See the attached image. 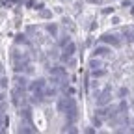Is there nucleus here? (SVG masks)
Listing matches in <instances>:
<instances>
[{
    "label": "nucleus",
    "mask_w": 134,
    "mask_h": 134,
    "mask_svg": "<svg viewBox=\"0 0 134 134\" xmlns=\"http://www.w3.org/2000/svg\"><path fill=\"white\" fill-rule=\"evenodd\" d=\"M65 110H67V117H69V121H75L76 119V103H75V99H67Z\"/></svg>",
    "instance_id": "obj_1"
},
{
    "label": "nucleus",
    "mask_w": 134,
    "mask_h": 134,
    "mask_svg": "<svg viewBox=\"0 0 134 134\" xmlns=\"http://www.w3.org/2000/svg\"><path fill=\"white\" fill-rule=\"evenodd\" d=\"M11 100H13V104L15 106H21V97H24V90L23 88H15L13 91H11Z\"/></svg>",
    "instance_id": "obj_2"
},
{
    "label": "nucleus",
    "mask_w": 134,
    "mask_h": 134,
    "mask_svg": "<svg viewBox=\"0 0 134 134\" xmlns=\"http://www.w3.org/2000/svg\"><path fill=\"white\" fill-rule=\"evenodd\" d=\"M41 90H45V80H43V78H39V80H36V82L30 84V91H32V93H34V91H41Z\"/></svg>",
    "instance_id": "obj_3"
},
{
    "label": "nucleus",
    "mask_w": 134,
    "mask_h": 134,
    "mask_svg": "<svg viewBox=\"0 0 134 134\" xmlns=\"http://www.w3.org/2000/svg\"><path fill=\"white\" fill-rule=\"evenodd\" d=\"M97 103H99V106H104V104H108V103H110V90H104V93L99 97V100H97Z\"/></svg>",
    "instance_id": "obj_4"
},
{
    "label": "nucleus",
    "mask_w": 134,
    "mask_h": 134,
    "mask_svg": "<svg viewBox=\"0 0 134 134\" xmlns=\"http://www.w3.org/2000/svg\"><path fill=\"white\" fill-rule=\"evenodd\" d=\"M8 123H9V119H8V115H6V114H0V132H4V130H6Z\"/></svg>",
    "instance_id": "obj_5"
},
{
    "label": "nucleus",
    "mask_w": 134,
    "mask_h": 134,
    "mask_svg": "<svg viewBox=\"0 0 134 134\" xmlns=\"http://www.w3.org/2000/svg\"><path fill=\"white\" fill-rule=\"evenodd\" d=\"M110 52V48H106V47H97L95 48V56H106Z\"/></svg>",
    "instance_id": "obj_6"
},
{
    "label": "nucleus",
    "mask_w": 134,
    "mask_h": 134,
    "mask_svg": "<svg viewBox=\"0 0 134 134\" xmlns=\"http://www.w3.org/2000/svg\"><path fill=\"white\" fill-rule=\"evenodd\" d=\"M103 41L106 43H112V45H119V39H117V36H104Z\"/></svg>",
    "instance_id": "obj_7"
},
{
    "label": "nucleus",
    "mask_w": 134,
    "mask_h": 134,
    "mask_svg": "<svg viewBox=\"0 0 134 134\" xmlns=\"http://www.w3.org/2000/svg\"><path fill=\"white\" fill-rule=\"evenodd\" d=\"M17 86L24 90V88H26V78H24V76H23V78H21V76H17Z\"/></svg>",
    "instance_id": "obj_8"
},
{
    "label": "nucleus",
    "mask_w": 134,
    "mask_h": 134,
    "mask_svg": "<svg viewBox=\"0 0 134 134\" xmlns=\"http://www.w3.org/2000/svg\"><path fill=\"white\" fill-rule=\"evenodd\" d=\"M52 75H60V76H65V71L62 69V67H54V69H52Z\"/></svg>",
    "instance_id": "obj_9"
},
{
    "label": "nucleus",
    "mask_w": 134,
    "mask_h": 134,
    "mask_svg": "<svg viewBox=\"0 0 134 134\" xmlns=\"http://www.w3.org/2000/svg\"><path fill=\"white\" fill-rule=\"evenodd\" d=\"M65 52H67L65 56H71V54L75 52V45H73V43H69V47H67V48H65Z\"/></svg>",
    "instance_id": "obj_10"
},
{
    "label": "nucleus",
    "mask_w": 134,
    "mask_h": 134,
    "mask_svg": "<svg viewBox=\"0 0 134 134\" xmlns=\"http://www.w3.org/2000/svg\"><path fill=\"white\" fill-rule=\"evenodd\" d=\"M0 88H2V90H6V88H8V78H6V76L0 78Z\"/></svg>",
    "instance_id": "obj_11"
},
{
    "label": "nucleus",
    "mask_w": 134,
    "mask_h": 134,
    "mask_svg": "<svg viewBox=\"0 0 134 134\" xmlns=\"http://www.w3.org/2000/svg\"><path fill=\"white\" fill-rule=\"evenodd\" d=\"M0 114H6V100H0Z\"/></svg>",
    "instance_id": "obj_12"
},
{
    "label": "nucleus",
    "mask_w": 134,
    "mask_h": 134,
    "mask_svg": "<svg viewBox=\"0 0 134 134\" xmlns=\"http://www.w3.org/2000/svg\"><path fill=\"white\" fill-rule=\"evenodd\" d=\"M106 75V71H93V76L97 78V76H104Z\"/></svg>",
    "instance_id": "obj_13"
},
{
    "label": "nucleus",
    "mask_w": 134,
    "mask_h": 134,
    "mask_svg": "<svg viewBox=\"0 0 134 134\" xmlns=\"http://www.w3.org/2000/svg\"><path fill=\"white\" fill-rule=\"evenodd\" d=\"M127 93H129V91H127V90H125V88H121V90H119V95H121V97H125V95H127Z\"/></svg>",
    "instance_id": "obj_14"
},
{
    "label": "nucleus",
    "mask_w": 134,
    "mask_h": 134,
    "mask_svg": "<svg viewBox=\"0 0 134 134\" xmlns=\"http://www.w3.org/2000/svg\"><path fill=\"white\" fill-rule=\"evenodd\" d=\"M4 97H6L4 93H0V100H4Z\"/></svg>",
    "instance_id": "obj_15"
}]
</instances>
